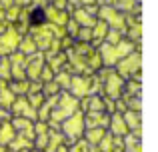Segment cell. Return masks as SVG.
<instances>
[{"label": "cell", "mask_w": 158, "mask_h": 152, "mask_svg": "<svg viewBox=\"0 0 158 152\" xmlns=\"http://www.w3.org/2000/svg\"><path fill=\"white\" fill-rule=\"evenodd\" d=\"M44 20H46V14H44V10H40V8L32 10V14H30V24H42Z\"/></svg>", "instance_id": "1"}]
</instances>
